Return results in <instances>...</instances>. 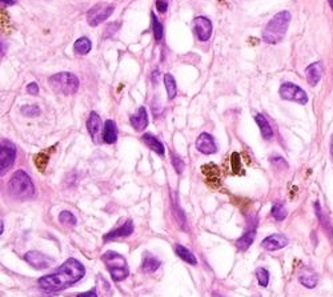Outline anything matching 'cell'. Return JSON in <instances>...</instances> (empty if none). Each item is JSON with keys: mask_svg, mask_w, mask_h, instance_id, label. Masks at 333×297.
Masks as SVG:
<instances>
[{"mask_svg": "<svg viewBox=\"0 0 333 297\" xmlns=\"http://www.w3.org/2000/svg\"><path fill=\"white\" fill-rule=\"evenodd\" d=\"M193 31L197 35L199 40L201 42H207L209 40L212 35V23L211 20L208 18H204V16H199L195 19V27H193Z\"/></svg>", "mask_w": 333, "mask_h": 297, "instance_id": "30bf717a", "label": "cell"}, {"mask_svg": "<svg viewBox=\"0 0 333 297\" xmlns=\"http://www.w3.org/2000/svg\"><path fill=\"white\" fill-rule=\"evenodd\" d=\"M8 192L14 199L27 200L35 196V185L30 175L24 171H16L8 183Z\"/></svg>", "mask_w": 333, "mask_h": 297, "instance_id": "3957f363", "label": "cell"}, {"mask_svg": "<svg viewBox=\"0 0 333 297\" xmlns=\"http://www.w3.org/2000/svg\"><path fill=\"white\" fill-rule=\"evenodd\" d=\"M255 120L257 123V125L260 127V131H261V135L265 140H269L270 137L273 136V131H272V127L269 125V123L266 121V119L264 118L263 115L259 114L255 116Z\"/></svg>", "mask_w": 333, "mask_h": 297, "instance_id": "44dd1931", "label": "cell"}, {"mask_svg": "<svg viewBox=\"0 0 333 297\" xmlns=\"http://www.w3.org/2000/svg\"><path fill=\"white\" fill-rule=\"evenodd\" d=\"M203 173L207 176V180L211 183V181H220L219 177V168L216 167L215 164H208L203 167Z\"/></svg>", "mask_w": 333, "mask_h": 297, "instance_id": "484cf974", "label": "cell"}, {"mask_svg": "<svg viewBox=\"0 0 333 297\" xmlns=\"http://www.w3.org/2000/svg\"><path fill=\"white\" fill-rule=\"evenodd\" d=\"M330 155H332V157H333V136H332V140H330Z\"/></svg>", "mask_w": 333, "mask_h": 297, "instance_id": "ab89813d", "label": "cell"}, {"mask_svg": "<svg viewBox=\"0 0 333 297\" xmlns=\"http://www.w3.org/2000/svg\"><path fill=\"white\" fill-rule=\"evenodd\" d=\"M164 84H165V90H167V94H168V99L169 100H172L175 99L177 94V87H176V82H175V79L171 74H165L164 75Z\"/></svg>", "mask_w": 333, "mask_h": 297, "instance_id": "cb8c5ba5", "label": "cell"}, {"mask_svg": "<svg viewBox=\"0 0 333 297\" xmlns=\"http://www.w3.org/2000/svg\"><path fill=\"white\" fill-rule=\"evenodd\" d=\"M290 14L289 11H281L276 14L272 19L268 22L266 27L264 28L263 40L268 44L280 43L285 36L288 27H289Z\"/></svg>", "mask_w": 333, "mask_h": 297, "instance_id": "7a4b0ae2", "label": "cell"}, {"mask_svg": "<svg viewBox=\"0 0 333 297\" xmlns=\"http://www.w3.org/2000/svg\"><path fill=\"white\" fill-rule=\"evenodd\" d=\"M87 128H88L91 137L96 140V137L102 131V119L96 112H91L90 118L87 120Z\"/></svg>", "mask_w": 333, "mask_h": 297, "instance_id": "e0dca14e", "label": "cell"}, {"mask_svg": "<svg viewBox=\"0 0 333 297\" xmlns=\"http://www.w3.org/2000/svg\"><path fill=\"white\" fill-rule=\"evenodd\" d=\"M278 92H280V96L284 100L296 102L300 103V104L308 103V96H306L305 91L301 90L300 87L293 84V83H282Z\"/></svg>", "mask_w": 333, "mask_h": 297, "instance_id": "8992f818", "label": "cell"}, {"mask_svg": "<svg viewBox=\"0 0 333 297\" xmlns=\"http://www.w3.org/2000/svg\"><path fill=\"white\" fill-rule=\"evenodd\" d=\"M48 160H50V156H48L47 153H46V152L38 153V155L35 156L36 168L39 169L40 172H43L44 169H46V167H47Z\"/></svg>", "mask_w": 333, "mask_h": 297, "instance_id": "f546056e", "label": "cell"}, {"mask_svg": "<svg viewBox=\"0 0 333 297\" xmlns=\"http://www.w3.org/2000/svg\"><path fill=\"white\" fill-rule=\"evenodd\" d=\"M27 92L30 95H38L39 94V86L36 83H31L27 86Z\"/></svg>", "mask_w": 333, "mask_h": 297, "instance_id": "8d00e7d4", "label": "cell"}, {"mask_svg": "<svg viewBox=\"0 0 333 297\" xmlns=\"http://www.w3.org/2000/svg\"><path fill=\"white\" fill-rule=\"evenodd\" d=\"M133 232V223L131 220H128L126 224H123L122 227L115 229V231H111L110 233H107L104 236V241H108V240H112V238H118V237H128L130 235H132Z\"/></svg>", "mask_w": 333, "mask_h": 297, "instance_id": "9a60e30c", "label": "cell"}, {"mask_svg": "<svg viewBox=\"0 0 333 297\" xmlns=\"http://www.w3.org/2000/svg\"><path fill=\"white\" fill-rule=\"evenodd\" d=\"M314 208H316V215H317V217H318V219H320V221H321L322 228L325 229V232H328V236H329V237L332 238L333 237V228H332V225H330V224H329V220L326 219V216L322 215L321 208H320L318 203L314 204Z\"/></svg>", "mask_w": 333, "mask_h": 297, "instance_id": "4316f807", "label": "cell"}, {"mask_svg": "<svg viewBox=\"0 0 333 297\" xmlns=\"http://www.w3.org/2000/svg\"><path fill=\"white\" fill-rule=\"evenodd\" d=\"M298 281L301 282L302 285L305 286V288H309V289H312V288H314V286L317 285L318 277H317V274L314 273V272H312L310 269H306V270H304L300 276H298Z\"/></svg>", "mask_w": 333, "mask_h": 297, "instance_id": "d6986e66", "label": "cell"}, {"mask_svg": "<svg viewBox=\"0 0 333 297\" xmlns=\"http://www.w3.org/2000/svg\"><path fill=\"white\" fill-rule=\"evenodd\" d=\"M141 140L144 141L145 145H147L149 149H152L153 152H156L159 156H164L165 153L164 145L161 144L160 140H159L157 137L152 136L151 133H145V135L141 136Z\"/></svg>", "mask_w": 333, "mask_h": 297, "instance_id": "2e32d148", "label": "cell"}, {"mask_svg": "<svg viewBox=\"0 0 333 297\" xmlns=\"http://www.w3.org/2000/svg\"><path fill=\"white\" fill-rule=\"evenodd\" d=\"M256 277H257V281L261 286H268L269 284V272L265 269V268H257L256 269Z\"/></svg>", "mask_w": 333, "mask_h": 297, "instance_id": "4dcf8cb0", "label": "cell"}, {"mask_svg": "<svg viewBox=\"0 0 333 297\" xmlns=\"http://www.w3.org/2000/svg\"><path fill=\"white\" fill-rule=\"evenodd\" d=\"M16 159V147L11 141L2 140V152H0V171L2 176L11 168Z\"/></svg>", "mask_w": 333, "mask_h": 297, "instance_id": "ba28073f", "label": "cell"}, {"mask_svg": "<svg viewBox=\"0 0 333 297\" xmlns=\"http://www.w3.org/2000/svg\"><path fill=\"white\" fill-rule=\"evenodd\" d=\"M48 83L56 94L74 95L79 88V79L70 72H59L52 75Z\"/></svg>", "mask_w": 333, "mask_h": 297, "instance_id": "5b68a950", "label": "cell"}, {"mask_svg": "<svg viewBox=\"0 0 333 297\" xmlns=\"http://www.w3.org/2000/svg\"><path fill=\"white\" fill-rule=\"evenodd\" d=\"M22 114L28 118H35L40 115V108L39 106H24L22 107Z\"/></svg>", "mask_w": 333, "mask_h": 297, "instance_id": "d6a6232c", "label": "cell"}, {"mask_svg": "<svg viewBox=\"0 0 333 297\" xmlns=\"http://www.w3.org/2000/svg\"><path fill=\"white\" fill-rule=\"evenodd\" d=\"M322 74H324V66L321 62L312 63L310 66L306 67L305 75L309 86H317L318 82L321 80Z\"/></svg>", "mask_w": 333, "mask_h": 297, "instance_id": "4fadbf2b", "label": "cell"}, {"mask_svg": "<svg viewBox=\"0 0 333 297\" xmlns=\"http://www.w3.org/2000/svg\"><path fill=\"white\" fill-rule=\"evenodd\" d=\"M256 238V231L255 229H252V231L245 232L243 236L240 238H237V241H236V246L239 248L240 250H247L249 246L253 244Z\"/></svg>", "mask_w": 333, "mask_h": 297, "instance_id": "ffe728a7", "label": "cell"}, {"mask_svg": "<svg viewBox=\"0 0 333 297\" xmlns=\"http://www.w3.org/2000/svg\"><path fill=\"white\" fill-rule=\"evenodd\" d=\"M171 160H172V165H173V168L176 169V172L183 173V171H184V168H185L184 161L181 160L180 157L177 156V155H175L173 152H171Z\"/></svg>", "mask_w": 333, "mask_h": 297, "instance_id": "836d02e7", "label": "cell"}, {"mask_svg": "<svg viewBox=\"0 0 333 297\" xmlns=\"http://www.w3.org/2000/svg\"><path fill=\"white\" fill-rule=\"evenodd\" d=\"M59 221L62 224H64V225H71V227H74L75 224H76V217H75L74 213H71L70 211H63L60 212Z\"/></svg>", "mask_w": 333, "mask_h": 297, "instance_id": "1f68e13d", "label": "cell"}, {"mask_svg": "<svg viewBox=\"0 0 333 297\" xmlns=\"http://www.w3.org/2000/svg\"><path fill=\"white\" fill-rule=\"evenodd\" d=\"M328 2H329V6H330V8H332V10H333V0H328Z\"/></svg>", "mask_w": 333, "mask_h": 297, "instance_id": "b9f144b4", "label": "cell"}, {"mask_svg": "<svg viewBox=\"0 0 333 297\" xmlns=\"http://www.w3.org/2000/svg\"><path fill=\"white\" fill-rule=\"evenodd\" d=\"M76 297H98V293H96V289H91L88 292H84V293H79L76 294Z\"/></svg>", "mask_w": 333, "mask_h": 297, "instance_id": "74e56055", "label": "cell"}, {"mask_svg": "<svg viewBox=\"0 0 333 297\" xmlns=\"http://www.w3.org/2000/svg\"><path fill=\"white\" fill-rule=\"evenodd\" d=\"M2 4H6V6H14L16 4V0H2Z\"/></svg>", "mask_w": 333, "mask_h": 297, "instance_id": "f35d334b", "label": "cell"}, {"mask_svg": "<svg viewBox=\"0 0 333 297\" xmlns=\"http://www.w3.org/2000/svg\"><path fill=\"white\" fill-rule=\"evenodd\" d=\"M0 229H2V235H3V232H4V221H3V220H2V225H0Z\"/></svg>", "mask_w": 333, "mask_h": 297, "instance_id": "60d3db41", "label": "cell"}, {"mask_svg": "<svg viewBox=\"0 0 333 297\" xmlns=\"http://www.w3.org/2000/svg\"><path fill=\"white\" fill-rule=\"evenodd\" d=\"M131 124L136 131H143L144 128H147L148 125V114H147V110L144 107H140L139 111L136 112V115H133L131 118Z\"/></svg>", "mask_w": 333, "mask_h": 297, "instance_id": "5bb4252c", "label": "cell"}, {"mask_svg": "<svg viewBox=\"0 0 333 297\" xmlns=\"http://www.w3.org/2000/svg\"><path fill=\"white\" fill-rule=\"evenodd\" d=\"M24 260L30 264L31 266L36 269H47L50 266L55 264V258L47 254L38 252V250H30L24 254Z\"/></svg>", "mask_w": 333, "mask_h": 297, "instance_id": "9c48e42d", "label": "cell"}, {"mask_svg": "<svg viewBox=\"0 0 333 297\" xmlns=\"http://www.w3.org/2000/svg\"><path fill=\"white\" fill-rule=\"evenodd\" d=\"M175 250H176L177 256H179L181 260H184V261H187L188 264H192V265H196L197 264L196 257H195L192 252H191L189 249H187L185 246L180 245V244H176V246H175Z\"/></svg>", "mask_w": 333, "mask_h": 297, "instance_id": "7402d4cb", "label": "cell"}, {"mask_svg": "<svg viewBox=\"0 0 333 297\" xmlns=\"http://www.w3.org/2000/svg\"><path fill=\"white\" fill-rule=\"evenodd\" d=\"M102 258L114 281H122V280L128 277L130 269L127 265L126 258L123 257L122 254L114 252V250H108L103 254Z\"/></svg>", "mask_w": 333, "mask_h": 297, "instance_id": "277c9868", "label": "cell"}, {"mask_svg": "<svg viewBox=\"0 0 333 297\" xmlns=\"http://www.w3.org/2000/svg\"><path fill=\"white\" fill-rule=\"evenodd\" d=\"M159 266H160V261L157 258L152 257V256H145L144 260H143L141 269L144 270L145 273H152V272L157 270Z\"/></svg>", "mask_w": 333, "mask_h": 297, "instance_id": "d4e9b609", "label": "cell"}, {"mask_svg": "<svg viewBox=\"0 0 333 297\" xmlns=\"http://www.w3.org/2000/svg\"><path fill=\"white\" fill-rule=\"evenodd\" d=\"M119 28H120V24H119V23L110 24V26L106 28V31H104L106 34H104V36H103V38H104V39H107V38H110V36L115 35V32L118 31Z\"/></svg>", "mask_w": 333, "mask_h": 297, "instance_id": "e575fe53", "label": "cell"}, {"mask_svg": "<svg viewBox=\"0 0 333 297\" xmlns=\"http://www.w3.org/2000/svg\"><path fill=\"white\" fill-rule=\"evenodd\" d=\"M286 215H288V213H286V209L284 208L282 204L276 203L273 207H272V216H273L274 219L277 220V221H282V220H285Z\"/></svg>", "mask_w": 333, "mask_h": 297, "instance_id": "f1b7e54d", "label": "cell"}, {"mask_svg": "<svg viewBox=\"0 0 333 297\" xmlns=\"http://www.w3.org/2000/svg\"><path fill=\"white\" fill-rule=\"evenodd\" d=\"M156 8L157 11L161 12V14H164L167 11V8H168V4L165 0H156Z\"/></svg>", "mask_w": 333, "mask_h": 297, "instance_id": "d590c367", "label": "cell"}, {"mask_svg": "<svg viewBox=\"0 0 333 297\" xmlns=\"http://www.w3.org/2000/svg\"><path fill=\"white\" fill-rule=\"evenodd\" d=\"M196 148L199 152L204 153V155H212L216 153L217 147H216L215 139L209 135V133H201L196 140Z\"/></svg>", "mask_w": 333, "mask_h": 297, "instance_id": "8fae6325", "label": "cell"}, {"mask_svg": "<svg viewBox=\"0 0 333 297\" xmlns=\"http://www.w3.org/2000/svg\"><path fill=\"white\" fill-rule=\"evenodd\" d=\"M151 18H152V28H153V36L156 40L163 39V35H164V28H163V24L159 22L157 16L155 14H151Z\"/></svg>", "mask_w": 333, "mask_h": 297, "instance_id": "83f0119b", "label": "cell"}, {"mask_svg": "<svg viewBox=\"0 0 333 297\" xmlns=\"http://www.w3.org/2000/svg\"><path fill=\"white\" fill-rule=\"evenodd\" d=\"M86 274V268L76 258H68L55 273L39 278L40 288L46 292H59L80 281Z\"/></svg>", "mask_w": 333, "mask_h": 297, "instance_id": "6da1fadb", "label": "cell"}, {"mask_svg": "<svg viewBox=\"0 0 333 297\" xmlns=\"http://www.w3.org/2000/svg\"><path fill=\"white\" fill-rule=\"evenodd\" d=\"M91 48H92V43H91V40L86 36H83L80 39L76 40V43L74 46V50L76 54L79 55H87L88 52L91 51Z\"/></svg>", "mask_w": 333, "mask_h": 297, "instance_id": "603a6c76", "label": "cell"}, {"mask_svg": "<svg viewBox=\"0 0 333 297\" xmlns=\"http://www.w3.org/2000/svg\"><path fill=\"white\" fill-rule=\"evenodd\" d=\"M114 6L108 3H99L94 8H91L88 12V24L92 27H96L99 24L107 20L114 12Z\"/></svg>", "mask_w": 333, "mask_h": 297, "instance_id": "52a82bcc", "label": "cell"}, {"mask_svg": "<svg viewBox=\"0 0 333 297\" xmlns=\"http://www.w3.org/2000/svg\"><path fill=\"white\" fill-rule=\"evenodd\" d=\"M103 140L107 144H112L118 140V128L114 120H107L104 124V132H103Z\"/></svg>", "mask_w": 333, "mask_h": 297, "instance_id": "ac0fdd59", "label": "cell"}, {"mask_svg": "<svg viewBox=\"0 0 333 297\" xmlns=\"http://www.w3.org/2000/svg\"><path fill=\"white\" fill-rule=\"evenodd\" d=\"M288 245V238L284 235H280V233H276V235H270L268 237H265L261 242V246L266 250H277L281 249L284 246Z\"/></svg>", "mask_w": 333, "mask_h": 297, "instance_id": "7c38bea8", "label": "cell"}]
</instances>
